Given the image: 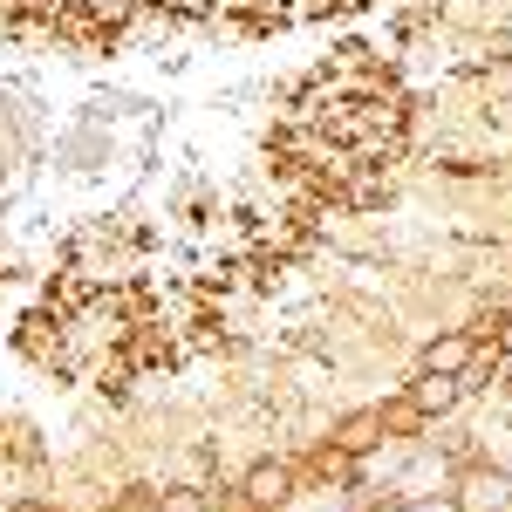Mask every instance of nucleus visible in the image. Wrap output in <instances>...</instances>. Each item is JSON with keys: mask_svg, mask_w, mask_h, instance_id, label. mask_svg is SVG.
I'll return each mask as SVG.
<instances>
[{"mask_svg": "<svg viewBox=\"0 0 512 512\" xmlns=\"http://www.w3.org/2000/svg\"><path fill=\"white\" fill-rule=\"evenodd\" d=\"M158 512H212V499L198 485H164L158 492Z\"/></svg>", "mask_w": 512, "mask_h": 512, "instance_id": "0eeeda50", "label": "nucleus"}, {"mask_svg": "<svg viewBox=\"0 0 512 512\" xmlns=\"http://www.w3.org/2000/svg\"><path fill=\"white\" fill-rule=\"evenodd\" d=\"M7 512H41V506H35V499H21V506H7Z\"/></svg>", "mask_w": 512, "mask_h": 512, "instance_id": "9d476101", "label": "nucleus"}, {"mask_svg": "<svg viewBox=\"0 0 512 512\" xmlns=\"http://www.w3.org/2000/svg\"><path fill=\"white\" fill-rule=\"evenodd\" d=\"M417 512H458V499L444 492V499H424V506H417Z\"/></svg>", "mask_w": 512, "mask_h": 512, "instance_id": "1a4fd4ad", "label": "nucleus"}, {"mask_svg": "<svg viewBox=\"0 0 512 512\" xmlns=\"http://www.w3.org/2000/svg\"><path fill=\"white\" fill-rule=\"evenodd\" d=\"M458 396H465V383H458V376H424V369H417V383H410V403H417L424 417H444Z\"/></svg>", "mask_w": 512, "mask_h": 512, "instance_id": "39448f33", "label": "nucleus"}, {"mask_svg": "<svg viewBox=\"0 0 512 512\" xmlns=\"http://www.w3.org/2000/svg\"><path fill=\"white\" fill-rule=\"evenodd\" d=\"M478 328H499V342H506V349H512V315H485V321H478Z\"/></svg>", "mask_w": 512, "mask_h": 512, "instance_id": "6e6552de", "label": "nucleus"}, {"mask_svg": "<svg viewBox=\"0 0 512 512\" xmlns=\"http://www.w3.org/2000/svg\"><path fill=\"white\" fill-rule=\"evenodd\" d=\"M239 492H246V506H287V499H294V465L260 458V465H246Z\"/></svg>", "mask_w": 512, "mask_h": 512, "instance_id": "f03ea898", "label": "nucleus"}, {"mask_svg": "<svg viewBox=\"0 0 512 512\" xmlns=\"http://www.w3.org/2000/svg\"><path fill=\"white\" fill-rule=\"evenodd\" d=\"M328 444H335L342 458H369V451L383 444V417H376V410H349V417L335 424V437H328Z\"/></svg>", "mask_w": 512, "mask_h": 512, "instance_id": "20e7f679", "label": "nucleus"}, {"mask_svg": "<svg viewBox=\"0 0 512 512\" xmlns=\"http://www.w3.org/2000/svg\"><path fill=\"white\" fill-rule=\"evenodd\" d=\"M376 417H383V437H417L424 424H431V417H424V410L410 403V390L390 396V403H376Z\"/></svg>", "mask_w": 512, "mask_h": 512, "instance_id": "423d86ee", "label": "nucleus"}, {"mask_svg": "<svg viewBox=\"0 0 512 512\" xmlns=\"http://www.w3.org/2000/svg\"><path fill=\"white\" fill-rule=\"evenodd\" d=\"M472 355H478V342L458 328V335H437V342H424L417 369H424V376H465V369H472Z\"/></svg>", "mask_w": 512, "mask_h": 512, "instance_id": "7ed1b4c3", "label": "nucleus"}, {"mask_svg": "<svg viewBox=\"0 0 512 512\" xmlns=\"http://www.w3.org/2000/svg\"><path fill=\"white\" fill-rule=\"evenodd\" d=\"M390 512H417V506H390Z\"/></svg>", "mask_w": 512, "mask_h": 512, "instance_id": "f8f14e48", "label": "nucleus"}, {"mask_svg": "<svg viewBox=\"0 0 512 512\" xmlns=\"http://www.w3.org/2000/svg\"><path fill=\"white\" fill-rule=\"evenodd\" d=\"M110 512H137V506H110Z\"/></svg>", "mask_w": 512, "mask_h": 512, "instance_id": "9b49d317", "label": "nucleus"}, {"mask_svg": "<svg viewBox=\"0 0 512 512\" xmlns=\"http://www.w3.org/2000/svg\"><path fill=\"white\" fill-rule=\"evenodd\" d=\"M458 512H512V472L499 465H472V472L458 478Z\"/></svg>", "mask_w": 512, "mask_h": 512, "instance_id": "f257e3e1", "label": "nucleus"}]
</instances>
